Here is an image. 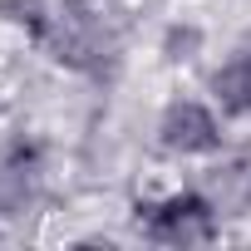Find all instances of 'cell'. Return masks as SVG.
Here are the masks:
<instances>
[{
  "label": "cell",
  "instance_id": "obj_3",
  "mask_svg": "<svg viewBox=\"0 0 251 251\" xmlns=\"http://www.w3.org/2000/svg\"><path fill=\"white\" fill-rule=\"evenodd\" d=\"M226 123H251V25L226 45V54H217L207 64V89H202Z\"/></svg>",
  "mask_w": 251,
  "mask_h": 251
},
{
  "label": "cell",
  "instance_id": "obj_1",
  "mask_svg": "<svg viewBox=\"0 0 251 251\" xmlns=\"http://www.w3.org/2000/svg\"><path fill=\"white\" fill-rule=\"evenodd\" d=\"M231 143V123L207 94H168L153 113V148L168 163H217Z\"/></svg>",
  "mask_w": 251,
  "mask_h": 251
},
{
  "label": "cell",
  "instance_id": "obj_5",
  "mask_svg": "<svg viewBox=\"0 0 251 251\" xmlns=\"http://www.w3.org/2000/svg\"><path fill=\"white\" fill-rule=\"evenodd\" d=\"M158 54H163V64H173V69L197 64V59L207 54V25H197L192 15L168 20V25H163V40H158Z\"/></svg>",
  "mask_w": 251,
  "mask_h": 251
},
{
  "label": "cell",
  "instance_id": "obj_4",
  "mask_svg": "<svg viewBox=\"0 0 251 251\" xmlns=\"http://www.w3.org/2000/svg\"><path fill=\"white\" fill-rule=\"evenodd\" d=\"M59 0H0V35H10L25 50H40V40L54 25Z\"/></svg>",
  "mask_w": 251,
  "mask_h": 251
},
{
  "label": "cell",
  "instance_id": "obj_2",
  "mask_svg": "<svg viewBox=\"0 0 251 251\" xmlns=\"http://www.w3.org/2000/svg\"><path fill=\"white\" fill-rule=\"evenodd\" d=\"M222 207L217 197L202 187V182H187V187H163V192H148L133 202V226L143 241H158V246H207L222 236Z\"/></svg>",
  "mask_w": 251,
  "mask_h": 251
}]
</instances>
